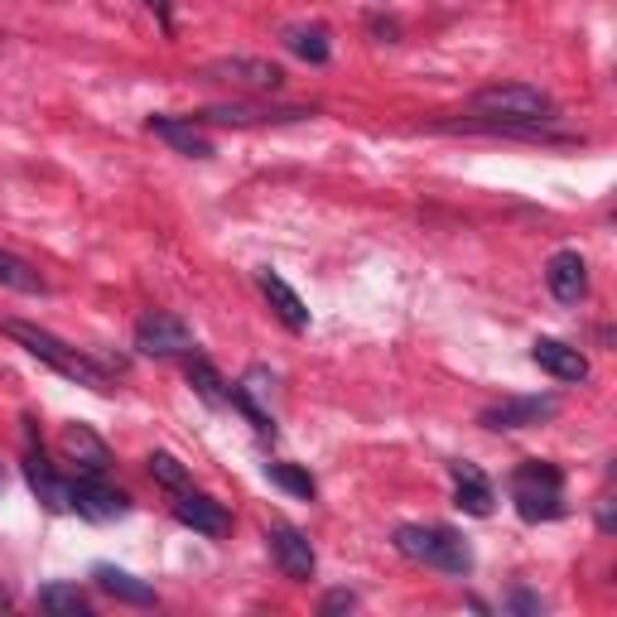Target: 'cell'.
<instances>
[{
  "label": "cell",
  "mask_w": 617,
  "mask_h": 617,
  "mask_svg": "<svg viewBox=\"0 0 617 617\" xmlns=\"http://www.w3.org/2000/svg\"><path fill=\"white\" fill-rule=\"evenodd\" d=\"M0 333L15 338V343L24 347L30 357H39L44 367H54L58 377L88 386V391H112V377H106L102 362H92L88 353H78V347H68L64 338H54L48 329H39V323H24V319H5L0 323Z\"/></svg>",
  "instance_id": "obj_1"
},
{
  "label": "cell",
  "mask_w": 617,
  "mask_h": 617,
  "mask_svg": "<svg viewBox=\"0 0 617 617\" xmlns=\"http://www.w3.org/2000/svg\"><path fill=\"white\" fill-rule=\"evenodd\" d=\"M473 112H482L488 121L482 126L498 130V126H546L555 121V102L530 82H498V88H482L473 92Z\"/></svg>",
  "instance_id": "obj_2"
},
{
  "label": "cell",
  "mask_w": 617,
  "mask_h": 617,
  "mask_svg": "<svg viewBox=\"0 0 617 617\" xmlns=\"http://www.w3.org/2000/svg\"><path fill=\"white\" fill-rule=\"evenodd\" d=\"M396 550L415 564H430V570L473 574V550H468V540L449 526H401L396 530Z\"/></svg>",
  "instance_id": "obj_3"
},
{
  "label": "cell",
  "mask_w": 617,
  "mask_h": 617,
  "mask_svg": "<svg viewBox=\"0 0 617 617\" xmlns=\"http://www.w3.org/2000/svg\"><path fill=\"white\" fill-rule=\"evenodd\" d=\"M512 502L526 522H560L564 516V473L555 464L530 458L512 473Z\"/></svg>",
  "instance_id": "obj_4"
},
{
  "label": "cell",
  "mask_w": 617,
  "mask_h": 617,
  "mask_svg": "<svg viewBox=\"0 0 617 617\" xmlns=\"http://www.w3.org/2000/svg\"><path fill=\"white\" fill-rule=\"evenodd\" d=\"M136 347L145 357H188L193 353V329L174 313H145L136 323Z\"/></svg>",
  "instance_id": "obj_5"
},
{
  "label": "cell",
  "mask_w": 617,
  "mask_h": 617,
  "mask_svg": "<svg viewBox=\"0 0 617 617\" xmlns=\"http://www.w3.org/2000/svg\"><path fill=\"white\" fill-rule=\"evenodd\" d=\"M72 512L88 516V522H116L130 512V498L116 492L106 473H78L72 478Z\"/></svg>",
  "instance_id": "obj_6"
},
{
  "label": "cell",
  "mask_w": 617,
  "mask_h": 617,
  "mask_svg": "<svg viewBox=\"0 0 617 617\" xmlns=\"http://www.w3.org/2000/svg\"><path fill=\"white\" fill-rule=\"evenodd\" d=\"M203 78L208 82H232V88H241V92H275L285 82V72L275 64H265V58L237 54V58H217V64H208L203 68Z\"/></svg>",
  "instance_id": "obj_7"
},
{
  "label": "cell",
  "mask_w": 617,
  "mask_h": 617,
  "mask_svg": "<svg viewBox=\"0 0 617 617\" xmlns=\"http://www.w3.org/2000/svg\"><path fill=\"white\" fill-rule=\"evenodd\" d=\"M265 546H271L275 564H281V574L295 579V584H309L313 570H319V555H313L305 530H295V526H271V530H265Z\"/></svg>",
  "instance_id": "obj_8"
},
{
  "label": "cell",
  "mask_w": 617,
  "mask_h": 617,
  "mask_svg": "<svg viewBox=\"0 0 617 617\" xmlns=\"http://www.w3.org/2000/svg\"><path fill=\"white\" fill-rule=\"evenodd\" d=\"M555 410H560L555 396H516V401H502V405L482 410L478 425L482 430H530V425H546Z\"/></svg>",
  "instance_id": "obj_9"
},
{
  "label": "cell",
  "mask_w": 617,
  "mask_h": 617,
  "mask_svg": "<svg viewBox=\"0 0 617 617\" xmlns=\"http://www.w3.org/2000/svg\"><path fill=\"white\" fill-rule=\"evenodd\" d=\"M309 112L299 106H251V102H227V106H203L188 121L193 126H271V121H299Z\"/></svg>",
  "instance_id": "obj_10"
},
{
  "label": "cell",
  "mask_w": 617,
  "mask_h": 617,
  "mask_svg": "<svg viewBox=\"0 0 617 617\" xmlns=\"http://www.w3.org/2000/svg\"><path fill=\"white\" fill-rule=\"evenodd\" d=\"M530 362H536L546 377H555V381H584L589 377V357L579 353V347H570V343H560V338H536L530 343Z\"/></svg>",
  "instance_id": "obj_11"
},
{
  "label": "cell",
  "mask_w": 617,
  "mask_h": 617,
  "mask_svg": "<svg viewBox=\"0 0 617 617\" xmlns=\"http://www.w3.org/2000/svg\"><path fill=\"white\" fill-rule=\"evenodd\" d=\"M24 478H30L34 498H39L48 512H72V482H64L54 468L44 464V449H34V434H30V454H24Z\"/></svg>",
  "instance_id": "obj_12"
},
{
  "label": "cell",
  "mask_w": 617,
  "mask_h": 617,
  "mask_svg": "<svg viewBox=\"0 0 617 617\" xmlns=\"http://www.w3.org/2000/svg\"><path fill=\"white\" fill-rule=\"evenodd\" d=\"M546 285L560 305H579L589 295V265L579 251H555L550 265H546Z\"/></svg>",
  "instance_id": "obj_13"
},
{
  "label": "cell",
  "mask_w": 617,
  "mask_h": 617,
  "mask_svg": "<svg viewBox=\"0 0 617 617\" xmlns=\"http://www.w3.org/2000/svg\"><path fill=\"white\" fill-rule=\"evenodd\" d=\"M174 516H179V522H184L188 530H198V536H227V526H232V516H227L222 502L203 498V492H193V488L179 492Z\"/></svg>",
  "instance_id": "obj_14"
},
{
  "label": "cell",
  "mask_w": 617,
  "mask_h": 617,
  "mask_svg": "<svg viewBox=\"0 0 617 617\" xmlns=\"http://www.w3.org/2000/svg\"><path fill=\"white\" fill-rule=\"evenodd\" d=\"M64 454H68V464H78V473H106L112 468V449H106V439L92 425H68Z\"/></svg>",
  "instance_id": "obj_15"
},
{
  "label": "cell",
  "mask_w": 617,
  "mask_h": 617,
  "mask_svg": "<svg viewBox=\"0 0 617 617\" xmlns=\"http://www.w3.org/2000/svg\"><path fill=\"white\" fill-rule=\"evenodd\" d=\"M150 130L160 140L174 145L179 155H193V160H208V155H213V140L203 136V130L193 126L188 116H150Z\"/></svg>",
  "instance_id": "obj_16"
},
{
  "label": "cell",
  "mask_w": 617,
  "mask_h": 617,
  "mask_svg": "<svg viewBox=\"0 0 617 617\" xmlns=\"http://www.w3.org/2000/svg\"><path fill=\"white\" fill-rule=\"evenodd\" d=\"M449 478H454V502L464 506L468 516H488L492 512V482L482 478L473 464H449Z\"/></svg>",
  "instance_id": "obj_17"
},
{
  "label": "cell",
  "mask_w": 617,
  "mask_h": 617,
  "mask_svg": "<svg viewBox=\"0 0 617 617\" xmlns=\"http://www.w3.org/2000/svg\"><path fill=\"white\" fill-rule=\"evenodd\" d=\"M261 295L271 299V309L285 319V329H289V333H305V329H309V309H305V299H299L295 289H289L275 271H261Z\"/></svg>",
  "instance_id": "obj_18"
},
{
  "label": "cell",
  "mask_w": 617,
  "mask_h": 617,
  "mask_svg": "<svg viewBox=\"0 0 617 617\" xmlns=\"http://www.w3.org/2000/svg\"><path fill=\"white\" fill-rule=\"evenodd\" d=\"M92 579H96V589H102V594H112L116 603H136V608H150V603H155V589L140 584L136 574L116 570V564H96Z\"/></svg>",
  "instance_id": "obj_19"
},
{
  "label": "cell",
  "mask_w": 617,
  "mask_h": 617,
  "mask_svg": "<svg viewBox=\"0 0 617 617\" xmlns=\"http://www.w3.org/2000/svg\"><path fill=\"white\" fill-rule=\"evenodd\" d=\"M184 377H188V386H193V391H198L208 405H227V381H222V372H217L208 357L188 353V362H184Z\"/></svg>",
  "instance_id": "obj_20"
},
{
  "label": "cell",
  "mask_w": 617,
  "mask_h": 617,
  "mask_svg": "<svg viewBox=\"0 0 617 617\" xmlns=\"http://www.w3.org/2000/svg\"><path fill=\"white\" fill-rule=\"evenodd\" d=\"M285 48L299 54L305 64H329V54H333L323 24H295V30H285Z\"/></svg>",
  "instance_id": "obj_21"
},
{
  "label": "cell",
  "mask_w": 617,
  "mask_h": 617,
  "mask_svg": "<svg viewBox=\"0 0 617 617\" xmlns=\"http://www.w3.org/2000/svg\"><path fill=\"white\" fill-rule=\"evenodd\" d=\"M39 608L54 613V617H88L92 603H88V594H82L78 584H44L39 589Z\"/></svg>",
  "instance_id": "obj_22"
},
{
  "label": "cell",
  "mask_w": 617,
  "mask_h": 617,
  "mask_svg": "<svg viewBox=\"0 0 617 617\" xmlns=\"http://www.w3.org/2000/svg\"><path fill=\"white\" fill-rule=\"evenodd\" d=\"M0 285H5V289H20V295H44V289H48L44 275L34 271V265L24 261V256L5 251V247H0Z\"/></svg>",
  "instance_id": "obj_23"
},
{
  "label": "cell",
  "mask_w": 617,
  "mask_h": 617,
  "mask_svg": "<svg viewBox=\"0 0 617 617\" xmlns=\"http://www.w3.org/2000/svg\"><path fill=\"white\" fill-rule=\"evenodd\" d=\"M265 473H271V482H275V488H285L289 498H299V502L319 498V482H313L305 468H295V464H265Z\"/></svg>",
  "instance_id": "obj_24"
},
{
  "label": "cell",
  "mask_w": 617,
  "mask_h": 617,
  "mask_svg": "<svg viewBox=\"0 0 617 617\" xmlns=\"http://www.w3.org/2000/svg\"><path fill=\"white\" fill-rule=\"evenodd\" d=\"M150 478L160 482L164 492H174V498H179V492H188V488H193V482H188V468L179 464L174 454H150Z\"/></svg>",
  "instance_id": "obj_25"
},
{
  "label": "cell",
  "mask_w": 617,
  "mask_h": 617,
  "mask_svg": "<svg viewBox=\"0 0 617 617\" xmlns=\"http://www.w3.org/2000/svg\"><path fill=\"white\" fill-rule=\"evenodd\" d=\"M506 608H512V613H526V617H540V608H546V603H540L536 594H526V589H512Z\"/></svg>",
  "instance_id": "obj_26"
},
{
  "label": "cell",
  "mask_w": 617,
  "mask_h": 617,
  "mask_svg": "<svg viewBox=\"0 0 617 617\" xmlns=\"http://www.w3.org/2000/svg\"><path fill=\"white\" fill-rule=\"evenodd\" d=\"M353 608H357V594H347V589H333V594L319 603V613H353Z\"/></svg>",
  "instance_id": "obj_27"
},
{
  "label": "cell",
  "mask_w": 617,
  "mask_h": 617,
  "mask_svg": "<svg viewBox=\"0 0 617 617\" xmlns=\"http://www.w3.org/2000/svg\"><path fill=\"white\" fill-rule=\"evenodd\" d=\"M145 5L160 15V24H164V34H174V0H145Z\"/></svg>",
  "instance_id": "obj_28"
},
{
  "label": "cell",
  "mask_w": 617,
  "mask_h": 617,
  "mask_svg": "<svg viewBox=\"0 0 617 617\" xmlns=\"http://www.w3.org/2000/svg\"><path fill=\"white\" fill-rule=\"evenodd\" d=\"M598 526H603V530H613V502H603V506H598Z\"/></svg>",
  "instance_id": "obj_29"
},
{
  "label": "cell",
  "mask_w": 617,
  "mask_h": 617,
  "mask_svg": "<svg viewBox=\"0 0 617 617\" xmlns=\"http://www.w3.org/2000/svg\"><path fill=\"white\" fill-rule=\"evenodd\" d=\"M10 608V594H5V589H0V613H5Z\"/></svg>",
  "instance_id": "obj_30"
}]
</instances>
